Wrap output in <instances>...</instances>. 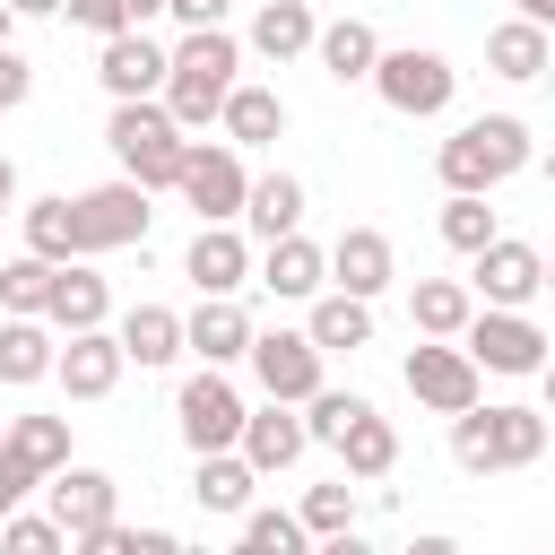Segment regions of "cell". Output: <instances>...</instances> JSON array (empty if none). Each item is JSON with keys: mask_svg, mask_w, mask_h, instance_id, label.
I'll list each match as a JSON object with an SVG mask.
<instances>
[{"mask_svg": "<svg viewBox=\"0 0 555 555\" xmlns=\"http://www.w3.org/2000/svg\"><path fill=\"white\" fill-rule=\"evenodd\" d=\"M0 555H69V538H61L43 512H9V520H0Z\"/></svg>", "mask_w": 555, "mask_h": 555, "instance_id": "ab89813d", "label": "cell"}, {"mask_svg": "<svg viewBox=\"0 0 555 555\" xmlns=\"http://www.w3.org/2000/svg\"><path fill=\"white\" fill-rule=\"evenodd\" d=\"M243 225H251L260 243L304 234V182H295V173H251V182H243Z\"/></svg>", "mask_w": 555, "mask_h": 555, "instance_id": "7402d4cb", "label": "cell"}, {"mask_svg": "<svg viewBox=\"0 0 555 555\" xmlns=\"http://www.w3.org/2000/svg\"><path fill=\"white\" fill-rule=\"evenodd\" d=\"M243 364L260 373V390H269L278 408H304V399L321 390V356H312L304 330H251V356H243Z\"/></svg>", "mask_w": 555, "mask_h": 555, "instance_id": "4fadbf2b", "label": "cell"}, {"mask_svg": "<svg viewBox=\"0 0 555 555\" xmlns=\"http://www.w3.org/2000/svg\"><path fill=\"white\" fill-rule=\"evenodd\" d=\"M52 382H61L69 399H104V390L121 382V347H113V330H78V338H61Z\"/></svg>", "mask_w": 555, "mask_h": 555, "instance_id": "ffe728a7", "label": "cell"}, {"mask_svg": "<svg viewBox=\"0 0 555 555\" xmlns=\"http://www.w3.org/2000/svg\"><path fill=\"white\" fill-rule=\"evenodd\" d=\"M26 95H35V69H26V52L9 43V52H0V113H17Z\"/></svg>", "mask_w": 555, "mask_h": 555, "instance_id": "60d3db41", "label": "cell"}, {"mask_svg": "<svg viewBox=\"0 0 555 555\" xmlns=\"http://www.w3.org/2000/svg\"><path fill=\"white\" fill-rule=\"evenodd\" d=\"M130 546H139V529H121V520H104V529L69 538V555H130Z\"/></svg>", "mask_w": 555, "mask_h": 555, "instance_id": "ee69618b", "label": "cell"}, {"mask_svg": "<svg viewBox=\"0 0 555 555\" xmlns=\"http://www.w3.org/2000/svg\"><path fill=\"white\" fill-rule=\"evenodd\" d=\"M61 9H69V17H78V26H87V35H104V43H113V35H130V26H121V9H113V0H61Z\"/></svg>", "mask_w": 555, "mask_h": 555, "instance_id": "7bdbcfd3", "label": "cell"}, {"mask_svg": "<svg viewBox=\"0 0 555 555\" xmlns=\"http://www.w3.org/2000/svg\"><path fill=\"white\" fill-rule=\"evenodd\" d=\"M243 182H251V173H243V156H234L225 139H217V147H208V139H191V147H182L173 191L199 208V225H234V217H243Z\"/></svg>", "mask_w": 555, "mask_h": 555, "instance_id": "9c48e42d", "label": "cell"}, {"mask_svg": "<svg viewBox=\"0 0 555 555\" xmlns=\"http://www.w3.org/2000/svg\"><path fill=\"white\" fill-rule=\"evenodd\" d=\"M43 304H52V260H35V251L0 260V312L9 321H43Z\"/></svg>", "mask_w": 555, "mask_h": 555, "instance_id": "836d02e7", "label": "cell"}, {"mask_svg": "<svg viewBox=\"0 0 555 555\" xmlns=\"http://www.w3.org/2000/svg\"><path fill=\"white\" fill-rule=\"evenodd\" d=\"M234 69H243V43H234L225 26L182 35V43L165 52V95H156V104H165V121H173L182 139H191V130H208V121H217V104L243 87Z\"/></svg>", "mask_w": 555, "mask_h": 555, "instance_id": "6da1fadb", "label": "cell"}, {"mask_svg": "<svg viewBox=\"0 0 555 555\" xmlns=\"http://www.w3.org/2000/svg\"><path fill=\"white\" fill-rule=\"evenodd\" d=\"M173 425H182V442L208 460V451H234V434H243V390L225 382V373H191L182 390H173Z\"/></svg>", "mask_w": 555, "mask_h": 555, "instance_id": "8fae6325", "label": "cell"}, {"mask_svg": "<svg viewBox=\"0 0 555 555\" xmlns=\"http://www.w3.org/2000/svg\"><path fill=\"white\" fill-rule=\"evenodd\" d=\"M9 26H17V17H9V0H0V52H9Z\"/></svg>", "mask_w": 555, "mask_h": 555, "instance_id": "db71d44e", "label": "cell"}, {"mask_svg": "<svg viewBox=\"0 0 555 555\" xmlns=\"http://www.w3.org/2000/svg\"><path fill=\"white\" fill-rule=\"evenodd\" d=\"M260 286L269 295H286V304H312L330 278H321V243L312 234H286V243H269L260 251Z\"/></svg>", "mask_w": 555, "mask_h": 555, "instance_id": "484cf974", "label": "cell"}, {"mask_svg": "<svg viewBox=\"0 0 555 555\" xmlns=\"http://www.w3.org/2000/svg\"><path fill=\"white\" fill-rule=\"evenodd\" d=\"M477 373H546V330L529 312H468V330L451 338Z\"/></svg>", "mask_w": 555, "mask_h": 555, "instance_id": "52a82bcc", "label": "cell"}, {"mask_svg": "<svg viewBox=\"0 0 555 555\" xmlns=\"http://www.w3.org/2000/svg\"><path fill=\"white\" fill-rule=\"evenodd\" d=\"M234 460L251 468V477H278V468H295L304 460V416L295 408H243V434H234Z\"/></svg>", "mask_w": 555, "mask_h": 555, "instance_id": "e0dca14e", "label": "cell"}, {"mask_svg": "<svg viewBox=\"0 0 555 555\" xmlns=\"http://www.w3.org/2000/svg\"><path fill=\"white\" fill-rule=\"evenodd\" d=\"M217 130H225L234 156H243V147H269V139H286V95H278V87H234V95L217 104Z\"/></svg>", "mask_w": 555, "mask_h": 555, "instance_id": "44dd1931", "label": "cell"}, {"mask_svg": "<svg viewBox=\"0 0 555 555\" xmlns=\"http://www.w3.org/2000/svg\"><path fill=\"white\" fill-rule=\"evenodd\" d=\"M312 61H321V78L356 87V78H373V61H382V35H373L364 17H330V26L312 35Z\"/></svg>", "mask_w": 555, "mask_h": 555, "instance_id": "603a6c76", "label": "cell"}, {"mask_svg": "<svg viewBox=\"0 0 555 555\" xmlns=\"http://www.w3.org/2000/svg\"><path fill=\"white\" fill-rule=\"evenodd\" d=\"M373 95H382L390 113H408V121H434V113L460 95V69H451L442 52H425V43H399V52L373 61Z\"/></svg>", "mask_w": 555, "mask_h": 555, "instance_id": "5b68a950", "label": "cell"}, {"mask_svg": "<svg viewBox=\"0 0 555 555\" xmlns=\"http://www.w3.org/2000/svg\"><path fill=\"white\" fill-rule=\"evenodd\" d=\"M538 286H546V251L520 243V234H494L468 269V295H486V312H529Z\"/></svg>", "mask_w": 555, "mask_h": 555, "instance_id": "30bf717a", "label": "cell"}, {"mask_svg": "<svg viewBox=\"0 0 555 555\" xmlns=\"http://www.w3.org/2000/svg\"><path fill=\"white\" fill-rule=\"evenodd\" d=\"M304 9H312V0H304Z\"/></svg>", "mask_w": 555, "mask_h": 555, "instance_id": "6f0895ef", "label": "cell"}, {"mask_svg": "<svg viewBox=\"0 0 555 555\" xmlns=\"http://www.w3.org/2000/svg\"><path fill=\"white\" fill-rule=\"evenodd\" d=\"M399 373H408V399H416V408H434V416H468V408H477V390H486V373H477L451 338H416Z\"/></svg>", "mask_w": 555, "mask_h": 555, "instance_id": "ba28073f", "label": "cell"}, {"mask_svg": "<svg viewBox=\"0 0 555 555\" xmlns=\"http://www.w3.org/2000/svg\"><path fill=\"white\" fill-rule=\"evenodd\" d=\"M338 460H347V477H390V468H399V434H390V416L364 408V416L338 434Z\"/></svg>", "mask_w": 555, "mask_h": 555, "instance_id": "1f68e13d", "label": "cell"}, {"mask_svg": "<svg viewBox=\"0 0 555 555\" xmlns=\"http://www.w3.org/2000/svg\"><path fill=\"white\" fill-rule=\"evenodd\" d=\"M243 538H251L260 555H312V538H304L295 512H260V503H251V512H243Z\"/></svg>", "mask_w": 555, "mask_h": 555, "instance_id": "f35d334b", "label": "cell"}, {"mask_svg": "<svg viewBox=\"0 0 555 555\" xmlns=\"http://www.w3.org/2000/svg\"><path fill=\"white\" fill-rule=\"evenodd\" d=\"M104 312H113V286L87 269V260H69V269H52V304H43V330L52 338H78V330H104Z\"/></svg>", "mask_w": 555, "mask_h": 555, "instance_id": "ac0fdd59", "label": "cell"}, {"mask_svg": "<svg viewBox=\"0 0 555 555\" xmlns=\"http://www.w3.org/2000/svg\"><path fill=\"white\" fill-rule=\"evenodd\" d=\"M43 486H52V503H43V520H52L61 538H87V529H104V520H121V486H113L104 468H52Z\"/></svg>", "mask_w": 555, "mask_h": 555, "instance_id": "5bb4252c", "label": "cell"}, {"mask_svg": "<svg viewBox=\"0 0 555 555\" xmlns=\"http://www.w3.org/2000/svg\"><path fill=\"white\" fill-rule=\"evenodd\" d=\"M26 486H43V477H35L26 460H9V451H0V520H9L17 503H26Z\"/></svg>", "mask_w": 555, "mask_h": 555, "instance_id": "f6af8a7d", "label": "cell"}, {"mask_svg": "<svg viewBox=\"0 0 555 555\" xmlns=\"http://www.w3.org/2000/svg\"><path fill=\"white\" fill-rule=\"evenodd\" d=\"M26 251H35V260H52V269H69V260H78L69 199H35V208H26Z\"/></svg>", "mask_w": 555, "mask_h": 555, "instance_id": "e575fe53", "label": "cell"}, {"mask_svg": "<svg viewBox=\"0 0 555 555\" xmlns=\"http://www.w3.org/2000/svg\"><path fill=\"white\" fill-rule=\"evenodd\" d=\"M529 156H538V139H529V121H520V113H477V121H460V130L434 147V173H442V191L486 199V191H494V182H512Z\"/></svg>", "mask_w": 555, "mask_h": 555, "instance_id": "7a4b0ae2", "label": "cell"}, {"mask_svg": "<svg viewBox=\"0 0 555 555\" xmlns=\"http://www.w3.org/2000/svg\"><path fill=\"white\" fill-rule=\"evenodd\" d=\"M147 191L139 182H95V191H78L69 199V225H78V260H95V251H121V243H147Z\"/></svg>", "mask_w": 555, "mask_h": 555, "instance_id": "8992f818", "label": "cell"}, {"mask_svg": "<svg viewBox=\"0 0 555 555\" xmlns=\"http://www.w3.org/2000/svg\"><path fill=\"white\" fill-rule=\"evenodd\" d=\"M95 78H104L113 104H156V95H165V43H147V35H113V43L95 52Z\"/></svg>", "mask_w": 555, "mask_h": 555, "instance_id": "2e32d148", "label": "cell"}, {"mask_svg": "<svg viewBox=\"0 0 555 555\" xmlns=\"http://www.w3.org/2000/svg\"><path fill=\"white\" fill-rule=\"evenodd\" d=\"M312 555H373V546H364L356 529H338V538H312Z\"/></svg>", "mask_w": 555, "mask_h": 555, "instance_id": "c3c4849f", "label": "cell"}, {"mask_svg": "<svg viewBox=\"0 0 555 555\" xmlns=\"http://www.w3.org/2000/svg\"><path fill=\"white\" fill-rule=\"evenodd\" d=\"M0 451H9V460H26L35 477H52V468H69V416H9Z\"/></svg>", "mask_w": 555, "mask_h": 555, "instance_id": "f546056e", "label": "cell"}, {"mask_svg": "<svg viewBox=\"0 0 555 555\" xmlns=\"http://www.w3.org/2000/svg\"><path fill=\"white\" fill-rule=\"evenodd\" d=\"M512 17L520 26H555V0H512Z\"/></svg>", "mask_w": 555, "mask_h": 555, "instance_id": "681fc988", "label": "cell"}, {"mask_svg": "<svg viewBox=\"0 0 555 555\" xmlns=\"http://www.w3.org/2000/svg\"><path fill=\"white\" fill-rule=\"evenodd\" d=\"M468 312H477V295H468L460 278H416V286H408V321H416V338H460Z\"/></svg>", "mask_w": 555, "mask_h": 555, "instance_id": "4316f807", "label": "cell"}, {"mask_svg": "<svg viewBox=\"0 0 555 555\" xmlns=\"http://www.w3.org/2000/svg\"><path fill=\"white\" fill-rule=\"evenodd\" d=\"M546 61H555V43H546V26H520V17H503V26H486V69H494V78H512V87H529V78H546Z\"/></svg>", "mask_w": 555, "mask_h": 555, "instance_id": "d4e9b609", "label": "cell"}, {"mask_svg": "<svg viewBox=\"0 0 555 555\" xmlns=\"http://www.w3.org/2000/svg\"><path fill=\"white\" fill-rule=\"evenodd\" d=\"M182 278L199 286V304H234L243 278H251V243H243L234 225H199L191 251H182Z\"/></svg>", "mask_w": 555, "mask_h": 555, "instance_id": "9a60e30c", "label": "cell"}, {"mask_svg": "<svg viewBox=\"0 0 555 555\" xmlns=\"http://www.w3.org/2000/svg\"><path fill=\"white\" fill-rule=\"evenodd\" d=\"M295 520H304V538H338V529H356V486H347V477H330V486H312Z\"/></svg>", "mask_w": 555, "mask_h": 555, "instance_id": "74e56055", "label": "cell"}, {"mask_svg": "<svg viewBox=\"0 0 555 555\" xmlns=\"http://www.w3.org/2000/svg\"><path fill=\"white\" fill-rule=\"evenodd\" d=\"M225 9H234V0H165V17H173L182 35H208V26H225Z\"/></svg>", "mask_w": 555, "mask_h": 555, "instance_id": "b9f144b4", "label": "cell"}, {"mask_svg": "<svg viewBox=\"0 0 555 555\" xmlns=\"http://www.w3.org/2000/svg\"><path fill=\"white\" fill-rule=\"evenodd\" d=\"M52 356H61V338H52L43 321H0V382H9V390L43 382V373H52Z\"/></svg>", "mask_w": 555, "mask_h": 555, "instance_id": "4dcf8cb0", "label": "cell"}, {"mask_svg": "<svg viewBox=\"0 0 555 555\" xmlns=\"http://www.w3.org/2000/svg\"><path fill=\"white\" fill-rule=\"evenodd\" d=\"M61 0H9V17H52Z\"/></svg>", "mask_w": 555, "mask_h": 555, "instance_id": "f5cc1de1", "label": "cell"}, {"mask_svg": "<svg viewBox=\"0 0 555 555\" xmlns=\"http://www.w3.org/2000/svg\"><path fill=\"white\" fill-rule=\"evenodd\" d=\"M494 234H503V225H494V208H486V199H460V191L442 199V243H451V251H468V260H477Z\"/></svg>", "mask_w": 555, "mask_h": 555, "instance_id": "8d00e7d4", "label": "cell"}, {"mask_svg": "<svg viewBox=\"0 0 555 555\" xmlns=\"http://www.w3.org/2000/svg\"><path fill=\"white\" fill-rule=\"evenodd\" d=\"M104 147H113L121 182H139V191L156 199V191H173V173H182V147H191V139L165 121V104H113Z\"/></svg>", "mask_w": 555, "mask_h": 555, "instance_id": "277c9868", "label": "cell"}, {"mask_svg": "<svg viewBox=\"0 0 555 555\" xmlns=\"http://www.w3.org/2000/svg\"><path fill=\"white\" fill-rule=\"evenodd\" d=\"M113 9H121V26H130V35H147V17H165V0H113Z\"/></svg>", "mask_w": 555, "mask_h": 555, "instance_id": "bcb514c9", "label": "cell"}, {"mask_svg": "<svg viewBox=\"0 0 555 555\" xmlns=\"http://www.w3.org/2000/svg\"><path fill=\"white\" fill-rule=\"evenodd\" d=\"M321 278H330V295L373 304V295L399 278V251H390V234H382V225H347V234L321 251Z\"/></svg>", "mask_w": 555, "mask_h": 555, "instance_id": "7c38bea8", "label": "cell"}, {"mask_svg": "<svg viewBox=\"0 0 555 555\" xmlns=\"http://www.w3.org/2000/svg\"><path fill=\"white\" fill-rule=\"evenodd\" d=\"M182 356H199V373H225L251 356V312L243 304H199L182 321Z\"/></svg>", "mask_w": 555, "mask_h": 555, "instance_id": "d6986e66", "label": "cell"}, {"mask_svg": "<svg viewBox=\"0 0 555 555\" xmlns=\"http://www.w3.org/2000/svg\"><path fill=\"white\" fill-rule=\"evenodd\" d=\"M113 347H121V364H173L182 356V312H165V304H130L121 312V330H113Z\"/></svg>", "mask_w": 555, "mask_h": 555, "instance_id": "cb8c5ba5", "label": "cell"}, {"mask_svg": "<svg viewBox=\"0 0 555 555\" xmlns=\"http://www.w3.org/2000/svg\"><path fill=\"white\" fill-rule=\"evenodd\" d=\"M399 555H460V538H416V546H399Z\"/></svg>", "mask_w": 555, "mask_h": 555, "instance_id": "f907efd6", "label": "cell"}, {"mask_svg": "<svg viewBox=\"0 0 555 555\" xmlns=\"http://www.w3.org/2000/svg\"><path fill=\"white\" fill-rule=\"evenodd\" d=\"M130 555H191V546H182L173 529H139V546H130Z\"/></svg>", "mask_w": 555, "mask_h": 555, "instance_id": "7dc6e473", "label": "cell"}, {"mask_svg": "<svg viewBox=\"0 0 555 555\" xmlns=\"http://www.w3.org/2000/svg\"><path fill=\"white\" fill-rule=\"evenodd\" d=\"M0 434H9V416H0Z\"/></svg>", "mask_w": 555, "mask_h": 555, "instance_id": "9f6ffc18", "label": "cell"}, {"mask_svg": "<svg viewBox=\"0 0 555 555\" xmlns=\"http://www.w3.org/2000/svg\"><path fill=\"white\" fill-rule=\"evenodd\" d=\"M451 460H460L468 477L538 468V460H546V416H538V408H468V416H451Z\"/></svg>", "mask_w": 555, "mask_h": 555, "instance_id": "3957f363", "label": "cell"}, {"mask_svg": "<svg viewBox=\"0 0 555 555\" xmlns=\"http://www.w3.org/2000/svg\"><path fill=\"white\" fill-rule=\"evenodd\" d=\"M364 408H373V399H356V390H330V382H321V390L304 399V442H330V451H338V434H347Z\"/></svg>", "mask_w": 555, "mask_h": 555, "instance_id": "d590c367", "label": "cell"}, {"mask_svg": "<svg viewBox=\"0 0 555 555\" xmlns=\"http://www.w3.org/2000/svg\"><path fill=\"white\" fill-rule=\"evenodd\" d=\"M9 208H17V165L0 156V217H9Z\"/></svg>", "mask_w": 555, "mask_h": 555, "instance_id": "816d5d0a", "label": "cell"}, {"mask_svg": "<svg viewBox=\"0 0 555 555\" xmlns=\"http://www.w3.org/2000/svg\"><path fill=\"white\" fill-rule=\"evenodd\" d=\"M312 35H321V17H312L304 0H269V9L251 17V52H260V61H295V52H312Z\"/></svg>", "mask_w": 555, "mask_h": 555, "instance_id": "f1b7e54d", "label": "cell"}, {"mask_svg": "<svg viewBox=\"0 0 555 555\" xmlns=\"http://www.w3.org/2000/svg\"><path fill=\"white\" fill-rule=\"evenodd\" d=\"M312 356H338V347H373V304L356 295H312V321H304Z\"/></svg>", "mask_w": 555, "mask_h": 555, "instance_id": "83f0119b", "label": "cell"}, {"mask_svg": "<svg viewBox=\"0 0 555 555\" xmlns=\"http://www.w3.org/2000/svg\"><path fill=\"white\" fill-rule=\"evenodd\" d=\"M225 555H260V546H251V538H243V546H225Z\"/></svg>", "mask_w": 555, "mask_h": 555, "instance_id": "11a10c76", "label": "cell"}, {"mask_svg": "<svg viewBox=\"0 0 555 555\" xmlns=\"http://www.w3.org/2000/svg\"><path fill=\"white\" fill-rule=\"evenodd\" d=\"M251 468L234 460V451H208L199 460V477H191V494H199V512H251Z\"/></svg>", "mask_w": 555, "mask_h": 555, "instance_id": "d6a6232c", "label": "cell"}]
</instances>
